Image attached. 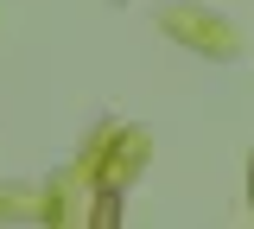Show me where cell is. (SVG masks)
I'll return each mask as SVG.
<instances>
[{"mask_svg": "<svg viewBox=\"0 0 254 229\" xmlns=\"http://www.w3.org/2000/svg\"><path fill=\"white\" fill-rule=\"evenodd\" d=\"M165 32L190 38V45H197V51H210V58H235V32L222 26L216 13H197V6H172V13H165Z\"/></svg>", "mask_w": 254, "mask_h": 229, "instance_id": "cell-1", "label": "cell"}]
</instances>
